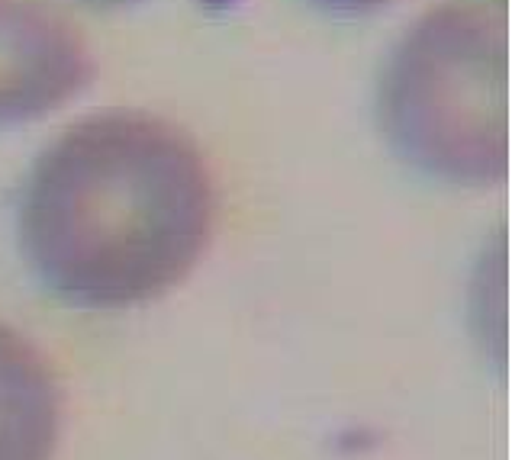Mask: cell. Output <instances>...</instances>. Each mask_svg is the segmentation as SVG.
Here are the masks:
<instances>
[{
  "label": "cell",
  "mask_w": 512,
  "mask_h": 460,
  "mask_svg": "<svg viewBox=\"0 0 512 460\" xmlns=\"http://www.w3.org/2000/svg\"><path fill=\"white\" fill-rule=\"evenodd\" d=\"M213 210V177L190 136L152 113L107 110L62 132L29 168L20 251L71 306H142L194 271Z\"/></svg>",
  "instance_id": "obj_1"
},
{
  "label": "cell",
  "mask_w": 512,
  "mask_h": 460,
  "mask_svg": "<svg viewBox=\"0 0 512 460\" xmlns=\"http://www.w3.org/2000/svg\"><path fill=\"white\" fill-rule=\"evenodd\" d=\"M377 120L406 165L461 187L509 174V33L487 0H445L406 29L377 87Z\"/></svg>",
  "instance_id": "obj_2"
},
{
  "label": "cell",
  "mask_w": 512,
  "mask_h": 460,
  "mask_svg": "<svg viewBox=\"0 0 512 460\" xmlns=\"http://www.w3.org/2000/svg\"><path fill=\"white\" fill-rule=\"evenodd\" d=\"M91 81L75 26L36 0H0V126L33 123Z\"/></svg>",
  "instance_id": "obj_3"
},
{
  "label": "cell",
  "mask_w": 512,
  "mask_h": 460,
  "mask_svg": "<svg viewBox=\"0 0 512 460\" xmlns=\"http://www.w3.org/2000/svg\"><path fill=\"white\" fill-rule=\"evenodd\" d=\"M62 396L42 354L0 322V460H52Z\"/></svg>",
  "instance_id": "obj_4"
},
{
  "label": "cell",
  "mask_w": 512,
  "mask_h": 460,
  "mask_svg": "<svg viewBox=\"0 0 512 460\" xmlns=\"http://www.w3.org/2000/svg\"><path fill=\"white\" fill-rule=\"evenodd\" d=\"M310 4L332 17H368V13L387 7L390 0H310Z\"/></svg>",
  "instance_id": "obj_5"
},
{
  "label": "cell",
  "mask_w": 512,
  "mask_h": 460,
  "mask_svg": "<svg viewBox=\"0 0 512 460\" xmlns=\"http://www.w3.org/2000/svg\"><path fill=\"white\" fill-rule=\"evenodd\" d=\"M78 4H87V7H100V10H110V7H129V4H139V0H78Z\"/></svg>",
  "instance_id": "obj_6"
}]
</instances>
